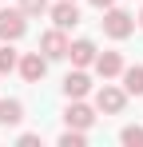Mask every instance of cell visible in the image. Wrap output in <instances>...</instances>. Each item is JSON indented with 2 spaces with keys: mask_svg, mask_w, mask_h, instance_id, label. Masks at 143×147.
I'll list each match as a JSON object with an SVG mask.
<instances>
[{
  "mask_svg": "<svg viewBox=\"0 0 143 147\" xmlns=\"http://www.w3.org/2000/svg\"><path fill=\"white\" fill-rule=\"evenodd\" d=\"M99 24H103V36L127 40V36L135 32V16H131L127 8H115V4H111V8H103V20H99Z\"/></svg>",
  "mask_w": 143,
  "mask_h": 147,
  "instance_id": "cell-1",
  "label": "cell"
},
{
  "mask_svg": "<svg viewBox=\"0 0 143 147\" xmlns=\"http://www.w3.org/2000/svg\"><path fill=\"white\" fill-rule=\"evenodd\" d=\"M123 107H127V92L103 80V88L95 92V111H103V115H119Z\"/></svg>",
  "mask_w": 143,
  "mask_h": 147,
  "instance_id": "cell-2",
  "label": "cell"
},
{
  "mask_svg": "<svg viewBox=\"0 0 143 147\" xmlns=\"http://www.w3.org/2000/svg\"><path fill=\"white\" fill-rule=\"evenodd\" d=\"M24 32H28V16H24L20 8H0V40H20Z\"/></svg>",
  "mask_w": 143,
  "mask_h": 147,
  "instance_id": "cell-3",
  "label": "cell"
},
{
  "mask_svg": "<svg viewBox=\"0 0 143 147\" xmlns=\"http://www.w3.org/2000/svg\"><path fill=\"white\" fill-rule=\"evenodd\" d=\"M68 44H72L68 32H64V28H56V24L40 36V52L48 56V64H52V60H64V56H68Z\"/></svg>",
  "mask_w": 143,
  "mask_h": 147,
  "instance_id": "cell-4",
  "label": "cell"
},
{
  "mask_svg": "<svg viewBox=\"0 0 143 147\" xmlns=\"http://www.w3.org/2000/svg\"><path fill=\"white\" fill-rule=\"evenodd\" d=\"M64 123H68V127H76V131H92V127H95V107H88L84 99H68Z\"/></svg>",
  "mask_w": 143,
  "mask_h": 147,
  "instance_id": "cell-5",
  "label": "cell"
},
{
  "mask_svg": "<svg viewBox=\"0 0 143 147\" xmlns=\"http://www.w3.org/2000/svg\"><path fill=\"white\" fill-rule=\"evenodd\" d=\"M16 72H20L28 84H40V80L48 76V56L44 52H24L20 64H16Z\"/></svg>",
  "mask_w": 143,
  "mask_h": 147,
  "instance_id": "cell-6",
  "label": "cell"
},
{
  "mask_svg": "<svg viewBox=\"0 0 143 147\" xmlns=\"http://www.w3.org/2000/svg\"><path fill=\"white\" fill-rule=\"evenodd\" d=\"M48 16H52V24L64 28V32L80 24V8H76V0H56V4L48 8Z\"/></svg>",
  "mask_w": 143,
  "mask_h": 147,
  "instance_id": "cell-7",
  "label": "cell"
},
{
  "mask_svg": "<svg viewBox=\"0 0 143 147\" xmlns=\"http://www.w3.org/2000/svg\"><path fill=\"white\" fill-rule=\"evenodd\" d=\"M92 92V76H88V68H72L68 76H64V96L68 99H84Z\"/></svg>",
  "mask_w": 143,
  "mask_h": 147,
  "instance_id": "cell-8",
  "label": "cell"
},
{
  "mask_svg": "<svg viewBox=\"0 0 143 147\" xmlns=\"http://www.w3.org/2000/svg\"><path fill=\"white\" fill-rule=\"evenodd\" d=\"M92 68H95V76H99V80H115V76H123V68H127V64H123V56H119V52H99Z\"/></svg>",
  "mask_w": 143,
  "mask_h": 147,
  "instance_id": "cell-9",
  "label": "cell"
},
{
  "mask_svg": "<svg viewBox=\"0 0 143 147\" xmlns=\"http://www.w3.org/2000/svg\"><path fill=\"white\" fill-rule=\"evenodd\" d=\"M95 56H99V48H95L92 40H72V44H68V60H72V68H92Z\"/></svg>",
  "mask_w": 143,
  "mask_h": 147,
  "instance_id": "cell-10",
  "label": "cell"
},
{
  "mask_svg": "<svg viewBox=\"0 0 143 147\" xmlns=\"http://www.w3.org/2000/svg\"><path fill=\"white\" fill-rule=\"evenodd\" d=\"M24 123V103L20 99H0V127H20Z\"/></svg>",
  "mask_w": 143,
  "mask_h": 147,
  "instance_id": "cell-11",
  "label": "cell"
},
{
  "mask_svg": "<svg viewBox=\"0 0 143 147\" xmlns=\"http://www.w3.org/2000/svg\"><path fill=\"white\" fill-rule=\"evenodd\" d=\"M123 92H127V96H143V68L139 64L123 68Z\"/></svg>",
  "mask_w": 143,
  "mask_h": 147,
  "instance_id": "cell-12",
  "label": "cell"
},
{
  "mask_svg": "<svg viewBox=\"0 0 143 147\" xmlns=\"http://www.w3.org/2000/svg\"><path fill=\"white\" fill-rule=\"evenodd\" d=\"M16 64H20V52L12 48V40H4V44H0V76L16 72Z\"/></svg>",
  "mask_w": 143,
  "mask_h": 147,
  "instance_id": "cell-13",
  "label": "cell"
},
{
  "mask_svg": "<svg viewBox=\"0 0 143 147\" xmlns=\"http://www.w3.org/2000/svg\"><path fill=\"white\" fill-rule=\"evenodd\" d=\"M119 143L123 147H143V127H135V123L123 127V131H119Z\"/></svg>",
  "mask_w": 143,
  "mask_h": 147,
  "instance_id": "cell-14",
  "label": "cell"
},
{
  "mask_svg": "<svg viewBox=\"0 0 143 147\" xmlns=\"http://www.w3.org/2000/svg\"><path fill=\"white\" fill-rule=\"evenodd\" d=\"M88 143V131H76V127H68L64 135H60V147H84Z\"/></svg>",
  "mask_w": 143,
  "mask_h": 147,
  "instance_id": "cell-15",
  "label": "cell"
},
{
  "mask_svg": "<svg viewBox=\"0 0 143 147\" xmlns=\"http://www.w3.org/2000/svg\"><path fill=\"white\" fill-rule=\"evenodd\" d=\"M48 8H52L48 0H20V12H24V16H44Z\"/></svg>",
  "mask_w": 143,
  "mask_h": 147,
  "instance_id": "cell-16",
  "label": "cell"
},
{
  "mask_svg": "<svg viewBox=\"0 0 143 147\" xmlns=\"http://www.w3.org/2000/svg\"><path fill=\"white\" fill-rule=\"evenodd\" d=\"M36 143H40V135H36V131H24V135H20V147H36Z\"/></svg>",
  "mask_w": 143,
  "mask_h": 147,
  "instance_id": "cell-17",
  "label": "cell"
},
{
  "mask_svg": "<svg viewBox=\"0 0 143 147\" xmlns=\"http://www.w3.org/2000/svg\"><path fill=\"white\" fill-rule=\"evenodd\" d=\"M111 4H115V0H92V8H99V12H103V8H111Z\"/></svg>",
  "mask_w": 143,
  "mask_h": 147,
  "instance_id": "cell-18",
  "label": "cell"
},
{
  "mask_svg": "<svg viewBox=\"0 0 143 147\" xmlns=\"http://www.w3.org/2000/svg\"><path fill=\"white\" fill-rule=\"evenodd\" d=\"M135 24H139V28H143V12H139V16H135Z\"/></svg>",
  "mask_w": 143,
  "mask_h": 147,
  "instance_id": "cell-19",
  "label": "cell"
}]
</instances>
